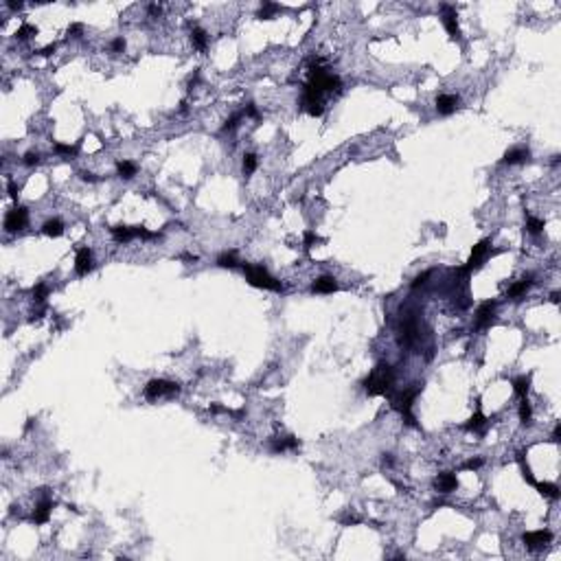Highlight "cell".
Masks as SVG:
<instances>
[{
  "label": "cell",
  "mask_w": 561,
  "mask_h": 561,
  "mask_svg": "<svg viewBox=\"0 0 561 561\" xmlns=\"http://www.w3.org/2000/svg\"><path fill=\"white\" fill-rule=\"evenodd\" d=\"M239 121H241V112H237V114H233V116H230V119H228V121H226V123H224V127H221V132H233V129H235V127H237V125H239Z\"/></svg>",
  "instance_id": "cell-36"
},
{
  "label": "cell",
  "mask_w": 561,
  "mask_h": 561,
  "mask_svg": "<svg viewBox=\"0 0 561 561\" xmlns=\"http://www.w3.org/2000/svg\"><path fill=\"white\" fill-rule=\"evenodd\" d=\"M90 270H92V250L90 248H79L75 259V272L79 276H86Z\"/></svg>",
  "instance_id": "cell-13"
},
{
  "label": "cell",
  "mask_w": 561,
  "mask_h": 561,
  "mask_svg": "<svg viewBox=\"0 0 561 561\" xmlns=\"http://www.w3.org/2000/svg\"><path fill=\"white\" fill-rule=\"evenodd\" d=\"M46 296H49V288H46L44 283H40V285L33 288V301H36V303H44Z\"/></svg>",
  "instance_id": "cell-34"
},
{
  "label": "cell",
  "mask_w": 561,
  "mask_h": 561,
  "mask_svg": "<svg viewBox=\"0 0 561 561\" xmlns=\"http://www.w3.org/2000/svg\"><path fill=\"white\" fill-rule=\"evenodd\" d=\"M55 49H57V44H49V46H44V49H40L37 53L44 55V57H49V55H53V53H55Z\"/></svg>",
  "instance_id": "cell-44"
},
{
  "label": "cell",
  "mask_w": 561,
  "mask_h": 561,
  "mask_svg": "<svg viewBox=\"0 0 561 561\" xmlns=\"http://www.w3.org/2000/svg\"><path fill=\"white\" fill-rule=\"evenodd\" d=\"M467 430H471V432H480L485 434V428H487V419L480 415V412H476V415L471 416V419L467 421V425H465Z\"/></svg>",
  "instance_id": "cell-25"
},
{
  "label": "cell",
  "mask_w": 561,
  "mask_h": 561,
  "mask_svg": "<svg viewBox=\"0 0 561 561\" xmlns=\"http://www.w3.org/2000/svg\"><path fill=\"white\" fill-rule=\"evenodd\" d=\"M528 158H530V151L526 149V147H513V149H508L507 154H504L502 163L504 164H522Z\"/></svg>",
  "instance_id": "cell-16"
},
{
  "label": "cell",
  "mask_w": 561,
  "mask_h": 561,
  "mask_svg": "<svg viewBox=\"0 0 561 561\" xmlns=\"http://www.w3.org/2000/svg\"><path fill=\"white\" fill-rule=\"evenodd\" d=\"M149 14L151 16H160V5H149Z\"/></svg>",
  "instance_id": "cell-51"
},
{
  "label": "cell",
  "mask_w": 561,
  "mask_h": 561,
  "mask_svg": "<svg viewBox=\"0 0 561 561\" xmlns=\"http://www.w3.org/2000/svg\"><path fill=\"white\" fill-rule=\"evenodd\" d=\"M53 149H55V154H59V156H77V154H79V147L64 145V143H55Z\"/></svg>",
  "instance_id": "cell-29"
},
{
  "label": "cell",
  "mask_w": 561,
  "mask_h": 561,
  "mask_svg": "<svg viewBox=\"0 0 561 561\" xmlns=\"http://www.w3.org/2000/svg\"><path fill=\"white\" fill-rule=\"evenodd\" d=\"M116 171H119V176H121V178L129 180V178L136 176V164L129 163V160H121V163L116 164Z\"/></svg>",
  "instance_id": "cell-26"
},
{
  "label": "cell",
  "mask_w": 561,
  "mask_h": 561,
  "mask_svg": "<svg viewBox=\"0 0 561 561\" xmlns=\"http://www.w3.org/2000/svg\"><path fill=\"white\" fill-rule=\"evenodd\" d=\"M395 381V373L390 364H380L371 375L364 381V390L371 397H380V395H390V388H393Z\"/></svg>",
  "instance_id": "cell-1"
},
{
  "label": "cell",
  "mask_w": 561,
  "mask_h": 561,
  "mask_svg": "<svg viewBox=\"0 0 561 561\" xmlns=\"http://www.w3.org/2000/svg\"><path fill=\"white\" fill-rule=\"evenodd\" d=\"M243 274H246L248 283L254 285V288H261V290H270V292H283V283L274 278L263 265H250V263H243Z\"/></svg>",
  "instance_id": "cell-2"
},
{
  "label": "cell",
  "mask_w": 561,
  "mask_h": 561,
  "mask_svg": "<svg viewBox=\"0 0 561 561\" xmlns=\"http://www.w3.org/2000/svg\"><path fill=\"white\" fill-rule=\"evenodd\" d=\"M303 108L307 110V114L311 116H323V94H318L309 84L303 86Z\"/></svg>",
  "instance_id": "cell-6"
},
{
  "label": "cell",
  "mask_w": 561,
  "mask_h": 561,
  "mask_svg": "<svg viewBox=\"0 0 561 561\" xmlns=\"http://www.w3.org/2000/svg\"><path fill=\"white\" fill-rule=\"evenodd\" d=\"M526 230H528L530 235L543 233V219H537V217H528V219H526Z\"/></svg>",
  "instance_id": "cell-31"
},
{
  "label": "cell",
  "mask_w": 561,
  "mask_h": 561,
  "mask_svg": "<svg viewBox=\"0 0 561 561\" xmlns=\"http://www.w3.org/2000/svg\"><path fill=\"white\" fill-rule=\"evenodd\" d=\"M419 393H421V386H415V388H410V390L399 393L397 397L390 395V399H393V408L401 412L403 421H406L408 425H416L415 416H412V403H415V399H416V395H419Z\"/></svg>",
  "instance_id": "cell-4"
},
{
  "label": "cell",
  "mask_w": 561,
  "mask_h": 561,
  "mask_svg": "<svg viewBox=\"0 0 561 561\" xmlns=\"http://www.w3.org/2000/svg\"><path fill=\"white\" fill-rule=\"evenodd\" d=\"M7 191H9L11 199H18V184H16V182H9V184H7Z\"/></svg>",
  "instance_id": "cell-43"
},
{
  "label": "cell",
  "mask_w": 561,
  "mask_h": 561,
  "mask_svg": "<svg viewBox=\"0 0 561 561\" xmlns=\"http://www.w3.org/2000/svg\"><path fill=\"white\" fill-rule=\"evenodd\" d=\"M303 241H305V246H307V248H311L316 241H320V237H316V235L311 233V230H307V233L303 235Z\"/></svg>",
  "instance_id": "cell-41"
},
{
  "label": "cell",
  "mask_w": 561,
  "mask_h": 561,
  "mask_svg": "<svg viewBox=\"0 0 561 561\" xmlns=\"http://www.w3.org/2000/svg\"><path fill=\"white\" fill-rule=\"evenodd\" d=\"M441 11H443V24H445L450 37H452V40H458L460 29H458V16H456V9L452 5H443Z\"/></svg>",
  "instance_id": "cell-9"
},
{
  "label": "cell",
  "mask_w": 561,
  "mask_h": 561,
  "mask_svg": "<svg viewBox=\"0 0 561 561\" xmlns=\"http://www.w3.org/2000/svg\"><path fill=\"white\" fill-rule=\"evenodd\" d=\"M482 463H485L482 458H471V460H467V463L463 465V469H469V471H473V469H480Z\"/></svg>",
  "instance_id": "cell-39"
},
{
  "label": "cell",
  "mask_w": 561,
  "mask_h": 561,
  "mask_svg": "<svg viewBox=\"0 0 561 561\" xmlns=\"http://www.w3.org/2000/svg\"><path fill=\"white\" fill-rule=\"evenodd\" d=\"M18 40H29V37H33V36H37V29L33 27V24H22V27L18 29Z\"/></svg>",
  "instance_id": "cell-33"
},
{
  "label": "cell",
  "mask_w": 561,
  "mask_h": 561,
  "mask_svg": "<svg viewBox=\"0 0 561 561\" xmlns=\"http://www.w3.org/2000/svg\"><path fill=\"white\" fill-rule=\"evenodd\" d=\"M79 176H81V180H86V182H97L99 180V178L94 176V173H90V171H81Z\"/></svg>",
  "instance_id": "cell-47"
},
{
  "label": "cell",
  "mask_w": 561,
  "mask_h": 561,
  "mask_svg": "<svg viewBox=\"0 0 561 561\" xmlns=\"http://www.w3.org/2000/svg\"><path fill=\"white\" fill-rule=\"evenodd\" d=\"M51 508H53V502H51V500H42V502L37 504V508L33 511L31 522L33 524H46L51 517Z\"/></svg>",
  "instance_id": "cell-18"
},
{
  "label": "cell",
  "mask_w": 561,
  "mask_h": 561,
  "mask_svg": "<svg viewBox=\"0 0 561 561\" xmlns=\"http://www.w3.org/2000/svg\"><path fill=\"white\" fill-rule=\"evenodd\" d=\"M186 108H189V103L182 101V103H180V110H182V112H186Z\"/></svg>",
  "instance_id": "cell-53"
},
{
  "label": "cell",
  "mask_w": 561,
  "mask_h": 561,
  "mask_svg": "<svg viewBox=\"0 0 561 561\" xmlns=\"http://www.w3.org/2000/svg\"><path fill=\"white\" fill-rule=\"evenodd\" d=\"M246 114L252 116V119H259V112H256L254 103H248V106H246Z\"/></svg>",
  "instance_id": "cell-45"
},
{
  "label": "cell",
  "mask_w": 561,
  "mask_h": 561,
  "mask_svg": "<svg viewBox=\"0 0 561 561\" xmlns=\"http://www.w3.org/2000/svg\"><path fill=\"white\" fill-rule=\"evenodd\" d=\"M434 489L438 491V493H452V491L458 489V478H456L454 471H443L436 476V480H434Z\"/></svg>",
  "instance_id": "cell-12"
},
{
  "label": "cell",
  "mask_w": 561,
  "mask_h": 561,
  "mask_svg": "<svg viewBox=\"0 0 561 561\" xmlns=\"http://www.w3.org/2000/svg\"><path fill=\"white\" fill-rule=\"evenodd\" d=\"M559 436H561V425L557 423V425H555V430H552V441L559 443Z\"/></svg>",
  "instance_id": "cell-48"
},
{
  "label": "cell",
  "mask_w": 561,
  "mask_h": 561,
  "mask_svg": "<svg viewBox=\"0 0 561 561\" xmlns=\"http://www.w3.org/2000/svg\"><path fill=\"white\" fill-rule=\"evenodd\" d=\"M110 49H112V53H121V51L125 49V40H123V37H114L112 44H110Z\"/></svg>",
  "instance_id": "cell-40"
},
{
  "label": "cell",
  "mask_w": 561,
  "mask_h": 561,
  "mask_svg": "<svg viewBox=\"0 0 561 561\" xmlns=\"http://www.w3.org/2000/svg\"><path fill=\"white\" fill-rule=\"evenodd\" d=\"M211 412H213V415H221V412H226V415H230V410H228V408H224V406H217V403H213V406H211Z\"/></svg>",
  "instance_id": "cell-46"
},
{
  "label": "cell",
  "mask_w": 561,
  "mask_h": 561,
  "mask_svg": "<svg viewBox=\"0 0 561 561\" xmlns=\"http://www.w3.org/2000/svg\"><path fill=\"white\" fill-rule=\"evenodd\" d=\"M430 276H432V270H428V272L419 274V276H416V278H415V281H412V285H410V288H412V290H419V288H421V285H425V281H428V278H430Z\"/></svg>",
  "instance_id": "cell-38"
},
{
  "label": "cell",
  "mask_w": 561,
  "mask_h": 561,
  "mask_svg": "<svg viewBox=\"0 0 561 561\" xmlns=\"http://www.w3.org/2000/svg\"><path fill=\"white\" fill-rule=\"evenodd\" d=\"M495 307H498V303H495V301H485L480 307H478V309H476V327L478 329L489 327L491 320H493Z\"/></svg>",
  "instance_id": "cell-10"
},
{
  "label": "cell",
  "mask_w": 561,
  "mask_h": 561,
  "mask_svg": "<svg viewBox=\"0 0 561 561\" xmlns=\"http://www.w3.org/2000/svg\"><path fill=\"white\" fill-rule=\"evenodd\" d=\"M307 84H309L318 94H325V92H336V90H340L342 81H340V77L327 72L325 68L314 66L309 71V81H307Z\"/></svg>",
  "instance_id": "cell-3"
},
{
  "label": "cell",
  "mask_w": 561,
  "mask_h": 561,
  "mask_svg": "<svg viewBox=\"0 0 561 561\" xmlns=\"http://www.w3.org/2000/svg\"><path fill=\"white\" fill-rule=\"evenodd\" d=\"M522 542L526 543V548L537 550V548H543L546 543L552 542V533H550V530H533V533H524V535H522Z\"/></svg>",
  "instance_id": "cell-8"
},
{
  "label": "cell",
  "mask_w": 561,
  "mask_h": 561,
  "mask_svg": "<svg viewBox=\"0 0 561 561\" xmlns=\"http://www.w3.org/2000/svg\"><path fill=\"white\" fill-rule=\"evenodd\" d=\"M29 224V211L24 206H16L7 213L5 217V230L7 233H18Z\"/></svg>",
  "instance_id": "cell-7"
},
{
  "label": "cell",
  "mask_w": 561,
  "mask_h": 561,
  "mask_svg": "<svg viewBox=\"0 0 561 561\" xmlns=\"http://www.w3.org/2000/svg\"><path fill=\"white\" fill-rule=\"evenodd\" d=\"M530 416H533V408H530L528 397H522V401H520V421H522V425H528Z\"/></svg>",
  "instance_id": "cell-28"
},
{
  "label": "cell",
  "mask_w": 561,
  "mask_h": 561,
  "mask_svg": "<svg viewBox=\"0 0 561 561\" xmlns=\"http://www.w3.org/2000/svg\"><path fill=\"white\" fill-rule=\"evenodd\" d=\"M134 230H136V237L141 239H158L160 233H151V230H147L145 226H134Z\"/></svg>",
  "instance_id": "cell-35"
},
{
  "label": "cell",
  "mask_w": 561,
  "mask_h": 561,
  "mask_svg": "<svg viewBox=\"0 0 561 561\" xmlns=\"http://www.w3.org/2000/svg\"><path fill=\"white\" fill-rule=\"evenodd\" d=\"M296 447H298L296 436H285V438L276 436L270 441V452H274V454H281V452H285V450H296Z\"/></svg>",
  "instance_id": "cell-15"
},
{
  "label": "cell",
  "mask_w": 561,
  "mask_h": 561,
  "mask_svg": "<svg viewBox=\"0 0 561 561\" xmlns=\"http://www.w3.org/2000/svg\"><path fill=\"white\" fill-rule=\"evenodd\" d=\"M7 7H9V9H14V11H18V9H22V2H14V0H9V2H7Z\"/></svg>",
  "instance_id": "cell-50"
},
{
  "label": "cell",
  "mask_w": 561,
  "mask_h": 561,
  "mask_svg": "<svg viewBox=\"0 0 561 561\" xmlns=\"http://www.w3.org/2000/svg\"><path fill=\"white\" fill-rule=\"evenodd\" d=\"M42 233H44L46 237H62L64 224L59 219H49V221H44V226H42Z\"/></svg>",
  "instance_id": "cell-21"
},
{
  "label": "cell",
  "mask_w": 561,
  "mask_h": 561,
  "mask_svg": "<svg viewBox=\"0 0 561 561\" xmlns=\"http://www.w3.org/2000/svg\"><path fill=\"white\" fill-rule=\"evenodd\" d=\"M537 491L543 495V498H550V500H557L559 498V487L555 482H535Z\"/></svg>",
  "instance_id": "cell-22"
},
{
  "label": "cell",
  "mask_w": 561,
  "mask_h": 561,
  "mask_svg": "<svg viewBox=\"0 0 561 561\" xmlns=\"http://www.w3.org/2000/svg\"><path fill=\"white\" fill-rule=\"evenodd\" d=\"M81 33H84V24H71L68 29V37H81Z\"/></svg>",
  "instance_id": "cell-42"
},
{
  "label": "cell",
  "mask_w": 561,
  "mask_h": 561,
  "mask_svg": "<svg viewBox=\"0 0 561 561\" xmlns=\"http://www.w3.org/2000/svg\"><path fill=\"white\" fill-rule=\"evenodd\" d=\"M381 463H384V465H388V467H393V463H395L393 454H384V458H381Z\"/></svg>",
  "instance_id": "cell-49"
},
{
  "label": "cell",
  "mask_w": 561,
  "mask_h": 561,
  "mask_svg": "<svg viewBox=\"0 0 561 561\" xmlns=\"http://www.w3.org/2000/svg\"><path fill=\"white\" fill-rule=\"evenodd\" d=\"M550 301H552V303H559V292H552V294H550Z\"/></svg>",
  "instance_id": "cell-52"
},
{
  "label": "cell",
  "mask_w": 561,
  "mask_h": 561,
  "mask_svg": "<svg viewBox=\"0 0 561 561\" xmlns=\"http://www.w3.org/2000/svg\"><path fill=\"white\" fill-rule=\"evenodd\" d=\"M489 248H491V239H482V241H478L476 246H473V250H471V256H469V261H467V265L465 268L471 272V270H476V268H480L482 265V259L487 256V252H489Z\"/></svg>",
  "instance_id": "cell-11"
},
{
  "label": "cell",
  "mask_w": 561,
  "mask_h": 561,
  "mask_svg": "<svg viewBox=\"0 0 561 561\" xmlns=\"http://www.w3.org/2000/svg\"><path fill=\"white\" fill-rule=\"evenodd\" d=\"M40 160H42V156L37 154V151H27V154H24V158H22V163L27 164V167H36Z\"/></svg>",
  "instance_id": "cell-37"
},
{
  "label": "cell",
  "mask_w": 561,
  "mask_h": 561,
  "mask_svg": "<svg viewBox=\"0 0 561 561\" xmlns=\"http://www.w3.org/2000/svg\"><path fill=\"white\" fill-rule=\"evenodd\" d=\"M338 290V283L333 276H320L311 283V292L316 294H333Z\"/></svg>",
  "instance_id": "cell-17"
},
{
  "label": "cell",
  "mask_w": 561,
  "mask_h": 561,
  "mask_svg": "<svg viewBox=\"0 0 561 561\" xmlns=\"http://www.w3.org/2000/svg\"><path fill=\"white\" fill-rule=\"evenodd\" d=\"M456 103H458V97H456V94H438V97H436V110H438V114L450 116L452 112L456 110Z\"/></svg>",
  "instance_id": "cell-14"
},
{
  "label": "cell",
  "mask_w": 561,
  "mask_h": 561,
  "mask_svg": "<svg viewBox=\"0 0 561 561\" xmlns=\"http://www.w3.org/2000/svg\"><path fill=\"white\" fill-rule=\"evenodd\" d=\"M217 265H219V268L233 270V268H237V265H239V259H237L235 252H224V254L217 256Z\"/></svg>",
  "instance_id": "cell-27"
},
{
  "label": "cell",
  "mask_w": 561,
  "mask_h": 561,
  "mask_svg": "<svg viewBox=\"0 0 561 561\" xmlns=\"http://www.w3.org/2000/svg\"><path fill=\"white\" fill-rule=\"evenodd\" d=\"M530 388V375H520L513 380V390H515L520 397H526Z\"/></svg>",
  "instance_id": "cell-24"
},
{
  "label": "cell",
  "mask_w": 561,
  "mask_h": 561,
  "mask_svg": "<svg viewBox=\"0 0 561 561\" xmlns=\"http://www.w3.org/2000/svg\"><path fill=\"white\" fill-rule=\"evenodd\" d=\"M254 169H256V156L252 154V151H248V154L243 156V176H250Z\"/></svg>",
  "instance_id": "cell-32"
},
{
  "label": "cell",
  "mask_w": 561,
  "mask_h": 561,
  "mask_svg": "<svg viewBox=\"0 0 561 561\" xmlns=\"http://www.w3.org/2000/svg\"><path fill=\"white\" fill-rule=\"evenodd\" d=\"M112 237L116 239V241H129V239L136 237V230H134V226H112Z\"/></svg>",
  "instance_id": "cell-20"
},
{
  "label": "cell",
  "mask_w": 561,
  "mask_h": 561,
  "mask_svg": "<svg viewBox=\"0 0 561 561\" xmlns=\"http://www.w3.org/2000/svg\"><path fill=\"white\" fill-rule=\"evenodd\" d=\"M278 9H281L278 5H272V2H265V5L261 7V11L256 14V18H259V20H270L274 14H276Z\"/></svg>",
  "instance_id": "cell-30"
},
{
  "label": "cell",
  "mask_w": 561,
  "mask_h": 561,
  "mask_svg": "<svg viewBox=\"0 0 561 561\" xmlns=\"http://www.w3.org/2000/svg\"><path fill=\"white\" fill-rule=\"evenodd\" d=\"M533 285V276H526V278H522L520 283H515L513 285L511 290H508V294L507 296L508 298H517V296H522V294H526V290Z\"/></svg>",
  "instance_id": "cell-23"
},
{
  "label": "cell",
  "mask_w": 561,
  "mask_h": 561,
  "mask_svg": "<svg viewBox=\"0 0 561 561\" xmlns=\"http://www.w3.org/2000/svg\"><path fill=\"white\" fill-rule=\"evenodd\" d=\"M180 384L178 381H169V380H151L149 384L145 386V397L149 401H156L158 397H169V395H178L180 393Z\"/></svg>",
  "instance_id": "cell-5"
},
{
  "label": "cell",
  "mask_w": 561,
  "mask_h": 561,
  "mask_svg": "<svg viewBox=\"0 0 561 561\" xmlns=\"http://www.w3.org/2000/svg\"><path fill=\"white\" fill-rule=\"evenodd\" d=\"M191 42L198 51H206V44H208V33L204 31L202 27H193L191 29Z\"/></svg>",
  "instance_id": "cell-19"
}]
</instances>
